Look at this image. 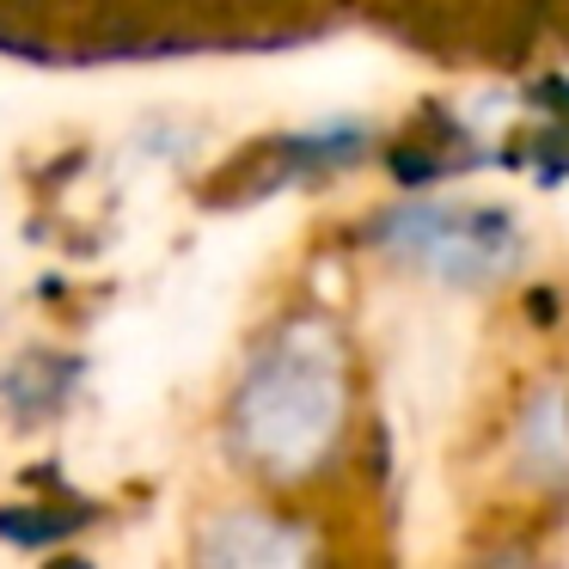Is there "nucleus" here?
I'll return each instance as SVG.
<instances>
[{"label": "nucleus", "instance_id": "f257e3e1", "mask_svg": "<svg viewBox=\"0 0 569 569\" xmlns=\"http://www.w3.org/2000/svg\"><path fill=\"white\" fill-rule=\"evenodd\" d=\"M343 417V380L325 331H288L239 392V453L270 478H307Z\"/></svg>", "mask_w": 569, "mask_h": 569}, {"label": "nucleus", "instance_id": "f03ea898", "mask_svg": "<svg viewBox=\"0 0 569 569\" xmlns=\"http://www.w3.org/2000/svg\"><path fill=\"white\" fill-rule=\"evenodd\" d=\"M392 246H405L410 258L441 263V270H490V263L508 258L515 233L502 221H466V214H410V221L386 227Z\"/></svg>", "mask_w": 569, "mask_h": 569}]
</instances>
